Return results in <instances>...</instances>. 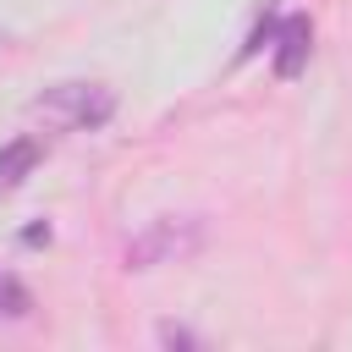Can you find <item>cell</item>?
Masks as SVG:
<instances>
[{
  "label": "cell",
  "instance_id": "6da1fadb",
  "mask_svg": "<svg viewBox=\"0 0 352 352\" xmlns=\"http://www.w3.org/2000/svg\"><path fill=\"white\" fill-rule=\"evenodd\" d=\"M33 116L55 132H94L116 116V94L99 82H55L33 99Z\"/></svg>",
  "mask_w": 352,
  "mask_h": 352
},
{
  "label": "cell",
  "instance_id": "7a4b0ae2",
  "mask_svg": "<svg viewBox=\"0 0 352 352\" xmlns=\"http://www.w3.org/2000/svg\"><path fill=\"white\" fill-rule=\"evenodd\" d=\"M204 248V220L198 214H165L154 220L143 236H132L126 248V270H154V264H176V258H192Z\"/></svg>",
  "mask_w": 352,
  "mask_h": 352
},
{
  "label": "cell",
  "instance_id": "3957f363",
  "mask_svg": "<svg viewBox=\"0 0 352 352\" xmlns=\"http://www.w3.org/2000/svg\"><path fill=\"white\" fill-rule=\"evenodd\" d=\"M308 50H314V22L302 11L280 16V33H275V77H297L308 66Z\"/></svg>",
  "mask_w": 352,
  "mask_h": 352
},
{
  "label": "cell",
  "instance_id": "277c9868",
  "mask_svg": "<svg viewBox=\"0 0 352 352\" xmlns=\"http://www.w3.org/2000/svg\"><path fill=\"white\" fill-rule=\"evenodd\" d=\"M38 160H44V143H38V138H11V143L0 148V192L22 187Z\"/></svg>",
  "mask_w": 352,
  "mask_h": 352
},
{
  "label": "cell",
  "instance_id": "5b68a950",
  "mask_svg": "<svg viewBox=\"0 0 352 352\" xmlns=\"http://www.w3.org/2000/svg\"><path fill=\"white\" fill-rule=\"evenodd\" d=\"M28 314H33V292L11 270H0V319H28Z\"/></svg>",
  "mask_w": 352,
  "mask_h": 352
},
{
  "label": "cell",
  "instance_id": "8992f818",
  "mask_svg": "<svg viewBox=\"0 0 352 352\" xmlns=\"http://www.w3.org/2000/svg\"><path fill=\"white\" fill-rule=\"evenodd\" d=\"M275 33H280V22H275V16H264V22H258V28H253V38H248V44H242V55H258V50H264V44H275Z\"/></svg>",
  "mask_w": 352,
  "mask_h": 352
},
{
  "label": "cell",
  "instance_id": "52a82bcc",
  "mask_svg": "<svg viewBox=\"0 0 352 352\" xmlns=\"http://www.w3.org/2000/svg\"><path fill=\"white\" fill-rule=\"evenodd\" d=\"M160 341H165V346H192L198 336H192V330H182V324H160Z\"/></svg>",
  "mask_w": 352,
  "mask_h": 352
}]
</instances>
